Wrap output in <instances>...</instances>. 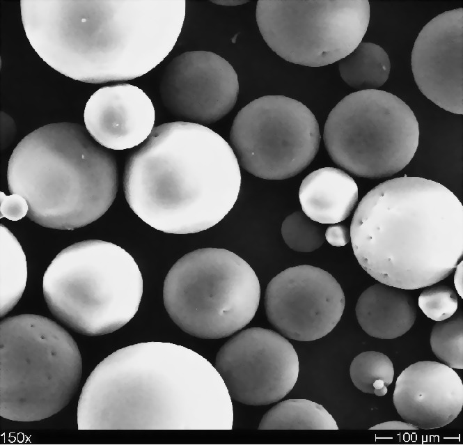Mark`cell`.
Here are the masks:
<instances>
[{"label":"cell","mask_w":463,"mask_h":445,"mask_svg":"<svg viewBox=\"0 0 463 445\" xmlns=\"http://www.w3.org/2000/svg\"><path fill=\"white\" fill-rule=\"evenodd\" d=\"M26 36L59 73L84 83L139 77L158 65L182 31L185 0H22Z\"/></svg>","instance_id":"1"},{"label":"cell","mask_w":463,"mask_h":445,"mask_svg":"<svg viewBox=\"0 0 463 445\" xmlns=\"http://www.w3.org/2000/svg\"><path fill=\"white\" fill-rule=\"evenodd\" d=\"M350 240L361 267L405 290L435 284L463 255V206L438 182L402 176L383 182L359 203Z\"/></svg>","instance_id":"2"},{"label":"cell","mask_w":463,"mask_h":445,"mask_svg":"<svg viewBox=\"0 0 463 445\" xmlns=\"http://www.w3.org/2000/svg\"><path fill=\"white\" fill-rule=\"evenodd\" d=\"M241 171L229 143L209 127L175 121L155 127L127 162L126 201L145 223L190 234L221 221L237 200Z\"/></svg>","instance_id":"3"},{"label":"cell","mask_w":463,"mask_h":445,"mask_svg":"<svg viewBox=\"0 0 463 445\" xmlns=\"http://www.w3.org/2000/svg\"><path fill=\"white\" fill-rule=\"evenodd\" d=\"M11 194L27 201L26 217L46 228L74 230L101 217L118 191L116 162L83 125L42 126L25 136L8 165Z\"/></svg>","instance_id":"4"},{"label":"cell","mask_w":463,"mask_h":445,"mask_svg":"<svg viewBox=\"0 0 463 445\" xmlns=\"http://www.w3.org/2000/svg\"><path fill=\"white\" fill-rule=\"evenodd\" d=\"M143 278L133 257L121 247L99 240L74 243L60 251L42 278L52 314L86 336L112 333L136 313Z\"/></svg>","instance_id":"5"},{"label":"cell","mask_w":463,"mask_h":445,"mask_svg":"<svg viewBox=\"0 0 463 445\" xmlns=\"http://www.w3.org/2000/svg\"><path fill=\"white\" fill-rule=\"evenodd\" d=\"M82 359L72 336L54 320L21 314L0 322V415L40 421L61 412L76 393Z\"/></svg>","instance_id":"6"},{"label":"cell","mask_w":463,"mask_h":445,"mask_svg":"<svg viewBox=\"0 0 463 445\" xmlns=\"http://www.w3.org/2000/svg\"><path fill=\"white\" fill-rule=\"evenodd\" d=\"M260 298V282L249 264L219 248L183 256L168 271L163 288L171 320L203 339L223 338L244 328L255 316Z\"/></svg>","instance_id":"7"},{"label":"cell","mask_w":463,"mask_h":445,"mask_svg":"<svg viewBox=\"0 0 463 445\" xmlns=\"http://www.w3.org/2000/svg\"><path fill=\"white\" fill-rule=\"evenodd\" d=\"M323 140L333 162L358 177L393 175L414 157L419 126L411 108L382 90L346 95L330 111Z\"/></svg>","instance_id":"8"},{"label":"cell","mask_w":463,"mask_h":445,"mask_svg":"<svg viewBox=\"0 0 463 445\" xmlns=\"http://www.w3.org/2000/svg\"><path fill=\"white\" fill-rule=\"evenodd\" d=\"M256 22L267 45L284 60L308 67L332 64L361 42L368 0L257 2Z\"/></svg>","instance_id":"9"},{"label":"cell","mask_w":463,"mask_h":445,"mask_svg":"<svg viewBox=\"0 0 463 445\" xmlns=\"http://www.w3.org/2000/svg\"><path fill=\"white\" fill-rule=\"evenodd\" d=\"M240 166L256 177L284 180L304 171L319 150V125L301 102L284 95L253 100L236 115L230 132Z\"/></svg>","instance_id":"10"},{"label":"cell","mask_w":463,"mask_h":445,"mask_svg":"<svg viewBox=\"0 0 463 445\" xmlns=\"http://www.w3.org/2000/svg\"><path fill=\"white\" fill-rule=\"evenodd\" d=\"M215 368L231 399L258 406L278 401L292 389L299 362L285 337L268 329L251 327L221 347Z\"/></svg>","instance_id":"11"},{"label":"cell","mask_w":463,"mask_h":445,"mask_svg":"<svg viewBox=\"0 0 463 445\" xmlns=\"http://www.w3.org/2000/svg\"><path fill=\"white\" fill-rule=\"evenodd\" d=\"M345 305V295L336 279L308 265L278 274L265 295L268 321L285 337L299 341L327 335L340 321Z\"/></svg>","instance_id":"12"},{"label":"cell","mask_w":463,"mask_h":445,"mask_svg":"<svg viewBox=\"0 0 463 445\" xmlns=\"http://www.w3.org/2000/svg\"><path fill=\"white\" fill-rule=\"evenodd\" d=\"M238 93V77L232 65L204 50L186 52L173 58L159 83L162 102L173 116L203 125L226 116Z\"/></svg>","instance_id":"13"},{"label":"cell","mask_w":463,"mask_h":445,"mask_svg":"<svg viewBox=\"0 0 463 445\" xmlns=\"http://www.w3.org/2000/svg\"><path fill=\"white\" fill-rule=\"evenodd\" d=\"M411 65L421 92L436 105L463 114V8L438 15L418 33Z\"/></svg>","instance_id":"14"},{"label":"cell","mask_w":463,"mask_h":445,"mask_svg":"<svg viewBox=\"0 0 463 445\" xmlns=\"http://www.w3.org/2000/svg\"><path fill=\"white\" fill-rule=\"evenodd\" d=\"M393 402L405 422L424 430L441 428L462 410V382L455 370L444 364L418 361L398 377Z\"/></svg>","instance_id":"15"},{"label":"cell","mask_w":463,"mask_h":445,"mask_svg":"<svg viewBox=\"0 0 463 445\" xmlns=\"http://www.w3.org/2000/svg\"><path fill=\"white\" fill-rule=\"evenodd\" d=\"M86 128L102 146L122 150L135 147L150 135L155 111L150 97L130 84L103 86L88 99L84 112Z\"/></svg>","instance_id":"16"},{"label":"cell","mask_w":463,"mask_h":445,"mask_svg":"<svg viewBox=\"0 0 463 445\" xmlns=\"http://www.w3.org/2000/svg\"><path fill=\"white\" fill-rule=\"evenodd\" d=\"M355 312L362 329L379 339L402 336L416 319V303L407 290L379 282L361 294Z\"/></svg>","instance_id":"17"},{"label":"cell","mask_w":463,"mask_h":445,"mask_svg":"<svg viewBox=\"0 0 463 445\" xmlns=\"http://www.w3.org/2000/svg\"><path fill=\"white\" fill-rule=\"evenodd\" d=\"M299 198L302 211L311 219L333 224L350 216L358 201V187L344 171L323 167L303 179Z\"/></svg>","instance_id":"18"},{"label":"cell","mask_w":463,"mask_h":445,"mask_svg":"<svg viewBox=\"0 0 463 445\" xmlns=\"http://www.w3.org/2000/svg\"><path fill=\"white\" fill-rule=\"evenodd\" d=\"M338 70L342 79L350 87L359 91L376 90L387 81L391 63L381 46L361 42L339 61Z\"/></svg>","instance_id":"19"},{"label":"cell","mask_w":463,"mask_h":445,"mask_svg":"<svg viewBox=\"0 0 463 445\" xmlns=\"http://www.w3.org/2000/svg\"><path fill=\"white\" fill-rule=\"evenodd\" d=\"M0 316L17 304L26 287L27 265L24 252L12 232L0 225Z\"/></svg>","instance_id":"20"},{"label":"cell","mask_w":463,"mask_h":445,"mask_svg":"<svg viewBox=\"0 0 463 445\" xmlns=\"http://www.w3.org/2000/svg\"><path fill=\"white\" fill-rule=\"evenodd\" d=\"M258 429L338 430V426L322 405L306 399H288L269 409Z\"/></svg>","instance_id":"21"},{"label":"cell","mask_w":463,"mask_h":445,"mask_svg":"<svg viewBox=\"0 0 463 445\" xmlns=\"http://www.w3.org/2000/svg\"><path fill=\"white\" fill-rule=\"evenodd\" d=\"M350 375L359 390L384 396L393 382L394 368L392 361L386 354L377 351H366L354 358Z\"/></svg>","instance_id":"22"},{"label":"cell","mask_w":463,"mask_h":445,"mask_svg":"<svg viewBox=\"0 0 463 445\" xmlns=\"http://www.w3.org/2000/svg\"><path fill=\"white\" fill-rule=\"evenodd\" d=\"M433 353L452 368H463V316L459 311L451 317L438 321L430 334Z\"/></svg>","instance_id":"23"},{"label":"cell","mask_w":463,"mask_h":445,"mask_svg":"<svg viewBox=\"0 0 463 445\" xmlns=\"http://www.w3.org/2000/svg\"><path fill=\"white\" fill-rule=\"evenodd\" d=\"M325 231L320 223L311 219L303 211H296L285 217L281 226L285 243L298 252H312L325 241Z\"/></svg>","instance_id":"24"},{"label":"cell","mask_w":463,"mask_h":445,"mask_svg":"<svg viewBox=\"0 0 463 445\" xmlns=\"http://www.w3.org/2000/svg\"><path fill=\"white\" fill-rule=\"evenodd\" d=\"M418 304L427 318L437 322L451 317L458 306L455 292L446 286L427 288L420 294Z\"/></svg>","instance_id":"25"},{"label":"cell","mask_w":463,"mask_h":445,"mask_svg":"<svg viewBox=\"0 0 463 445\" xmlns=\"http://www.w3.org/2000/svg\"><path fill=\"white\" fill-rule=\"evenodd\" d=\"M28 211L29 205L23 196L17 194L7 196L0 192V218L18 221L26 216Z\"/></svg>","instance_id":"26"},{"label":"cell","mask_w":463,"mask_h":445,"mask_svg":"<svg viewBox=\"0 0 463 445\" xmlns=\"http://www.w3.org/2000/svg\"><path fill=\"white\" fill-rule=\"evenodd\" d=\"M324 236L325 240L334 247H343L350 240V233L347 227L338 223L329 226L325 231Z\"/></svg>","instance_id":"27"},{"label":"cell","mask_w":463,"mask_h":445,"mask_svg":"<svg viewBox=\"0 0 463 445\" xmlns=\"http://www.w3.org/2000/svg\"><path fill=\"white\" fill-rule=\"evenodd\" d=\"M416 426L407 422L393 421L379 423L369 430H418Z\"/></svg>","instance_id":"28"},{"label":"cell","mask_w":463,"mask_h":445,"mask_svg":"<svg viewBox=\"0 0 463 445\" xmlns=\"http://www.w3.org/2000/svg\"><path fill=\"white\" fill-rule=\"evenodd\" d=\"M463 262L461 260L455 267V276H454V283L460 297H463Z\"/></svg>","instance_id":"29"},{"label":"cell","mask_w":463,"mask_h":445,"mask_svg":"<svg viewBox=\"0 0 463 445\" xmlns=\"http://www.w3.org/2000/svg\"><path fill=\"white\" fill-rule=\"evenodd\" d=\"M212 2L216 4L221 6H235L244 4L248 1H241V0H219V1H213Z\"/></svg>","instance_id":"30"}]
</instances>
